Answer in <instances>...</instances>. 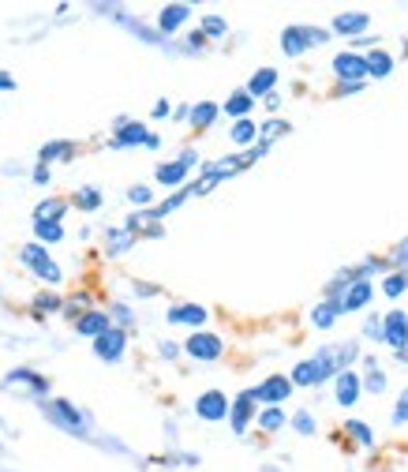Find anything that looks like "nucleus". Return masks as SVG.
<instances>
[{"instance_id": "nucleus-43", "label": "nucleus", "mask_w": 408, "mask_h": 472, "mask_svg": "<svg viewBox=\"0 0 408 472\" xmlns=\"http://www.w3.org/2000/svg\"><path fill=\"white\" fill-rule=\"evenodd\" d=\"M11 86H16V79H11L8 72H0V90H11Z\"/></svg>"}, {"instance_id": "nucleus-31", "label": "nucleus", "mask_w": 408, "mask_h": 472, "mask_svg": "<svg viewBox=\"0 0 408 472\" xmlns=\"http://www.w3.org/2000/svg\"><path fill=\"white\" fill-rule=\"evenodd\" d=\"M285 424V412L281 409H266V412H262V427H266V431H278Z\"/></svg>"}, {"instance_id": "nucleus-1", "label": "nucleus", "mask_w": 408, "mask_h": 472, "mask_svg": "<svg viewBox=\"0 0 408 472\" xmlns=\"http://www.w3.org/2000/svg\"><path fill=\"white\" fill-rule=\"evenodd\" d=\"M23 262H26V266H30V270L38 274V278H45V281H52V285L60 281V266L49 259V252H45V247L26 244V247H23Z\"/></svg>"}, {"instance_id": "nucleus-27", "label": "nucleus", "mask_w": 408, "mask_h": 472, "mask_svg": "<svg viewBox=\"0 0 408 472\" xmlns=\"http://www.w3.org/2000/svg\"><path fill=\"white\" fill-rule=\"evenodd\" d=\"M363 64H367V72H375V75H386L390 72V57H386V52H371Z\"/></svg>"}, {"instance_id": "nucleus-5", "label": "nucleus", "mask_w": 408, "mask_h": 472, "mask_svg": "<svg viewBox=\"0 0 408 472\" xmlns=\"http://www.w3.org/2000/svg\"><path fill=\"white\" fill-rule=\"evenodd\" d=\"M195 409H199L203 420H221V416L229 412V401H225V393L210 390V393H203V398H199V405H195Z\"/></svg>"}, {"instance_id": "nucleus-23", "label": "nucleus", "mask_w": 408, "mask_h": 472, "mask_svg": "<svg viewBox=\"0 0 408 472\" xmlns=\"http://www.w3.org/2000/svg\"><path fill=\"white\" fill-rule=\"evenodd\" d=\"M38 236H42L45 244H57L64 236V229H60V221H38Z\"/></svg>"}, {"instance_id": "nucleus-12", "label": "nucleus", "mask_w": 408, "mask_h": 472, "mask_svg": "<svg viewBox=\"0 0 408 472\" xmlns=\"http://www.w3.org/2000/svg\"><path fill=\"white\" fill-rule=\"evenodd\" d=\"M150 135H147V128L142 124H128V120H120V135L113 139V147H135V142H147Z\"/></svg>"}, {"instance_id": "nucleus-35", "label": "nucleus", "mask_w": 408, "mask_h": 472, "mask_svg": "<svg viewBox=\"0 0 408 472\" xmlns=\"http://www.w3.org/2000/svg\"><path fill=\"white\" fill-rule=\"evenodd\" d=\"M367 390L382 393V390H386V375H382V371H371V375H367Z\"/></svg>"}, {"instance_id": "nucleus-42", "label": "nucleus", "mask_w": 408, "mask_h": 472, "mask_svg": "<svg viewBox=\"0 0 408 472\" xmlns=\"http://www.w3.org/2000/svg\"><path fill=\"white\" fill-rule=\"evenodd\" d=\"M79 308H86V296H75V300H72V304H68V315H75Z\"/></svg>"}, {"instance_id": "nucleus-2", "label": "nucleus", "mask_w": 408, "mask_h": 472, "mask_svg": "<svg viewBox=\"0 0 408 472\" xmlns=\"http://www.w3.org/2000/svg\"><path fill=\"white\" fill-rule=\"evenodd\" d=\"M45 416L52 420V424H60L64 431H72V435H83V427H86V420L79 416L68 401H49L45 405Z\"/></svg>"}, {"instance_id": "nucleus-18", "label": "nucleus", "mask_w": 408, "mask_h": 472, "mask_svg": "<svg viewBox=\"0 0 408 472\" xmlns=\"http://www.w3.org/2000/svg\"><path fill=\"white\" fill-rule=\"evenodd\" d=\"M367 300H371V285H363V281H360V285H352V293H348L345 300H341L337 308H341V311H352V308L367 304Z\"/></svg>"}, {"instance_id": "nucleus-26", "label": "nucleus", "mask_w": 408, "mask_h": 472, "mask_svg": "<svg viewBox=\"0 0 408 472\" xmlns=\"http://www.w3.org/2000/svg\"><path fill=\"white\" fill-rule=\"evenodd\" d=\"M293 378L300 386H311V383H319V378H314V364L311 360H304V364H296V371H293Z\"/></svg>"}, {"instance_id": "nucleus-40", "label": "nucleus", "mask_w": 408, "mask_h": 472, "mask_svg": "<svg viewBox=\"0 0 408 472\" xmlns=\"http://www.w3.org/2000/svg\"><path fill=\"white\" fill-rule=\"evenodd\" d=\"M296 431H304V435H307V431H314V420H311L307 412H300V416H296Z\"/></svg>"}, {"instance_id": "nucleus-28", "label": "nucleus", "mask_w": 408, "mask_h": 472, "mask_svg": "<svg viewBox=\"0 0 408 472\" xmlns=\"http://www.w3.org/2000/svg\"><path fill=\"white\" fill-rule=\"evenodd\" d=\"M251 139H255V124L251 120H240L232 128V142H240V147H244V142H251Z\"/></svg>"}, {"instance_id": "nucleus-17", "label": "nucleus", "mask_w": 408, "mask_h": 472, "mask_svg": "<svg viewBox=\"0 0 408 472\" xmlns=\"http://www.w3.org/2000/svg\"><path fill=\"white\" fill-rule=\"evenodd\" d=\"M8 383H11V386L23 383V386H30L34 393H45V390H49V383H45L42 375H34V371H11V375H8Z\"/></svg>"}, {"instance_id": "nucleus-15", "label": "nucleus", "mask_w": 408, "mask_h": 472, "mask_svg": "<svg viewBox=\"0 0 408 472\" xmlns=\"http://www.w3.org/2000/svg\"><path fill=\"white\" fill-rule=\"evenodd\" d=\"M356 393H360L356 375H352V371H341V375H337V401H341V405H352V401H356Z\"/></svg>"}, {"instance_id": "nucleus-37", "label": "nucleus", "mask_w": 408, "mask_h": 472, "mask_svg": "<svg viewBox=\"0 0 408 472\" xmlns=\"http://www.w3.org/2000/svg\"><path fill=\"white\" fill-rule=\"evenodd\" d=\"M128 244H131V236H128V232H124V236H120V232H113V236H109V252H120V247H128Z\"/></svg>"}, {"instance_id": "nucleus-14", "label": "nucleus", "mask_w": 408, "mask_h": 472, "mask_svg": "<svg viewBox=\"0 0 408 472\" xmlns=\"http://www.w3.org/2000/svg\"><path fill=\"white\" fill-rule=\"evenodd\" d=\"M273 79H278V72H273V68H262V72H255V75H251V83H247V90H244V94H247V98L255 101L259 94H266V90L273 86Z\"/></svg>"}, {"instance_id": "nucleus-16", "label": "nucleus", "mask_w": 408, "mask_h": 472, "mask_svg": "<svg viewBox=\"0 0 408 472\" xmlns=\"http://www.w3.org/2000/svg\"><path fill=\"white\" fill-rule=\"evenodd\" d=\"M183 19H188V4H169V8L162 11V19H157V26H162L165 34H173Z\"/></svg>"}, {"instance_id": "nucleus-9", "label": "nucleus", "mask_w": 408, "mask_h": 472, "mask_svg": "<svg viewBox=\"0 0 408 472\" xmlns=\"http://www.w3.org/2000/svg\"><path fill=\"white\" fill-rule=\"evenodd\" d=\"M75 330H79V334H86V337H98V334L109 330V319H105L101 311H86V315H79Z\"/></svg>"}, {"instance_id": "nucleus-34", "label": "nucleus", "mask_w": 408, "mask_h": 472, "mask_svg": "<svg viewBox=\"0 0 408 472\" xmlns=\"http://www.w3.org/2000/svg\"><path fill=\"white\" fill-rule=\"evenodd\" d=\"M128 199H131V203H139V206H147V203H150V188H142V184H139V188H131V191H128Z\"/></svg>"}, {"instance_id": "nucleus-25", "label": "nucleus", "mask_w": 408, "mask_h": 472, "mask_svg": "<svg viewBox=\"0 0 408 472\" xmlns=\"http://www.w3.org/2000/svg\"><path fill=\"white\" fill-rule=\"evenodd\" d=\"M64 214V203H42L34 210V221H57Z\"/></svg>"}, {"instance_id": "nucleus-3", "label": "nucleus", "mask_w": 408, "mask_h": 472, "mask_svg": "<svg viewBox=\"0 0 408 472\" xmlns=\"http://www.w3.org/2000/svg\"><path fill=\"white\" fill-rule=\"evenodd\" d=\"M94 352H98L101 360H120V352H124V334L109 326L105 334L94 337Z\"/></svg>"}, {"instance_id": "nucleus-36", "label": "nucleus", "mask_w": 408, "mask_h": 472, "mask_svg": "<svg viewBox=\"0 0 408 472\" xmlns=\"http://www.w3.org/2000/svg\"><path fill=\"white\" fill-rule=\"evenodd\" d=\"M345 427H348V431H352V435H356L360 442H371V431H367L363 424H356V420H348V424H345Z\"/></svg>"}, {"instance_id": "nucleus-7", "label": "nucleus", "mask_w": 408, "mask_h": 472, "mask_svg": "<svg viewBox=\"0 0 408 472\" xmlns=\"http://www.w3.org/2000/svg\"><path fill=\"white\" fill-rule=\"evenodd\" d=\"M386 341L393 349H401L404 352V341H408V319L401 311H393V315H386Z\"/></svg>"}, {"instance_id": "nucleus-6", "label": "nucleus", "mask_w": 408, "mask_h": 472, "mask_svg": "<svg viewBox=\"0 0 408 472\" xmlns=\"http://www.w3.org/2000/svg\"><path fill=\"white\" fill-rule=\"evenodd\" d=\"M322 30H300V26H293V30H285V38H281V42H285V52H293V57H296V52H304V45L307 42H322Z\"/></svg>"}, {"instance_id": "nucleus-4", "label": "nucleus", "mask_w": 408, "mask_h": 472, "mask_svg": "<svg viewBox=\"0 0 408 472\" xmlns=\"http://www.w3.org/2000/svg\"><path fill=\"white\" fill-rule=\"evenodd\" d=\"M183 349H188L195 360H217V356H221V341H217L214 334H195Z\"/></svg>"}, {"instance_id": "nucleus-32", "label": "nucleus", "mask_w": 408, "mask_h": 472, "mask_svg": "<svg viewBox=\"0 0 408 472\" xmlns=\"http://www.w3.org/2000/svg\"><path fill=\"white\" fill-rule=\"evenodd\" d=\"M408 288V274H393V278H386V293L390 296H401Z\"/></svg>"}, {"instance_id": "nucleus-10", "label": "nucleus", "mask_w": 408, "mask_h": 472, "mask_svg": "<svg viewBox=\"0 0 408 472\" xmlns=\"http://www.w3.org/2000/svg\"><path fill=\"white\" fill-rule=\"evenodd\" d=\"M288 390H293V386H288L285 378H270V383H262L259 390H251V398L255 401H285Z\"/></svg>"}, {"instance_id": "nucleus-33", "label": "nucleus", "mask_w": 408, "mask_h": 472, "mask_svg": "<svg viewBox=\"0 0 408 472\" xmlns=\"http://www.w3.org/2000/svg\"><path fill=\"white\" fill-rule=\"evenodd\" d=\"M203 30H206V34H214V38H221V34H225V19H217V16H210V19L203 23Z\"/></svg>"}, {"instance_id": "nucleus-8", "label": "nucleus", "mask_w": 408, "mask_h": 472, "mask_svg": "<svg viewBox=\"0 0 408 472\" xmlns=\"http://www.w3.org/2000/svg\"><path fill=\"white\" fill-rule=\"evenodd\" d=\"M251 405H255L251 390H244L240 398H236V405H232V431H236V435H244V431H247V420H251Z\"/></svg>"}, {"instance_id": "nucleus-22", "label": "nucleus", "mask_w": 408, "mask_h": 472, "mask_svg": "<svg viewBox=\"0 0 408 472\" xmlns=\"http://www.w3.org/2000/svg\"><path fill=\"white\" fill-rule=\"evenodd\" d=\"M183 173H188V169H183L180 162H169V165L157 169V180H162V184H180V180H183Z\"/></svg>"}, {"instance_id": "nucleus-11", "label": "nucleus", "mask_w": 408, "mask_h": 472, "mask_svg": "<svg viewBox=\"0 0 408 472\" xmlns=\"http://www.w3.org/2000/svg\"><path fill=\"white\" fill-rule=\"evenodd\" d=\"M169 322H188V326H203L206 322V308L199 304H180L169 311Z\"/></svg>"}, {"instance_id": "nucleus-39", "label": "nucleus", "mask_w": 408, "mask_h": 472, "mask_svg": "<svg viewBox=\"0 0 408 472\" xmlns=\"http://www.w3.org/2000/svg\"><path fill=\"white\" fill-rule=\"evenodd\" d=\"M52 308H60V300H57V296H49V293H45V296H38V311H52Z\"/></svg>"}, {"instance_id": "nucleus-38", "label": "nucleus", "mask_w": 408, "mask_h": 472, "mask_svg": "<svg viewBox=\"0 0 408 472\" xmlns=\"http://www.w3.org/2000/svg\"><path fill=\"white\" fill-rule=\"evenodd\" d=\"M393 420H397V424H404V420H408V390L401 393V401H397V412H393Z\"/></svg>"}, {"instance_id": "nucleus-29", "label": "nucleus", "mask_w": 408, "mask_h": 472, "mask_svg": "<svg viewBox=\"0 0 408 472\" xmlns=\"http://www.w3.org/2000/svg\"><path fill=\"white\" fill-rule=\"evenodd\" d=\"M72 154V142H49L42 147V162H52V157H68Z\"/></svg>"}, {"instance_id": "nucleus-24", "label": "nucleus", "mask_w": 408, "mask_h": 472, "mask_svg": "<svg viewBox=\"0 0 408 472\" xmlns=\"http://www.w3.org/2000/svg\"><path fill=\"white\" fill-rule=\"evenodd\" d=\"M75 203L83 206V210H98L101 206V191L98 188H83V191L75 195Z\"/></svg>"}, {"instance_id": "nucleus-30", "label": "nucleus", "mask_w": 408, "mask_h": 472, "mask_svg": "<svg viewBox=\"0 0 408 472\" xmlns=\"http://www.w3.org/2000/svg\"><path fill=\"white\" fill-rule=\"evenodd\" d=\"M337 311H341V308H337V300H334V304H322L319 311H314V326H330Z\"/></svg>"}, {"instance_id": "nucleus-41", "label": "nucleus", "mask_w": 408, "mask_h": 472, "mask_svg": "<svg viewBox=\"0 0 408 472\" xmlns=\"http://www.w3.org/2000/svg\"><path fill=\"white\" fill-rule=\"evenodd\" d=\"M281 131H288V124H281V120H270L266 128H262V135H281Z\"/></svg>"}, {"instance_id": "nucleus-20", "label": "nucleus", "mask_w": 408, "mask_h": 472, "mask_svg": "<svg viewBox=\"0 0 408 472\" xmlns=\"http://www.w3.org/2000/svg\"><path fill=\"white\" fill-rule=\"evenodd\" d=\"M334 30H341V34H360V30H367V16H341L334 23Z\"/></svg>"}, {"instance_id": "nucleus-21", "label": "nucleus", "mask_w": 408, "mask_h": 472, "mask_svg": "<svg viewBox=\"0 0 408 472\" xmlns=\"http://www.w3.org/2000/svg\"><path fill=\"white\" fill-rule=\"evenodd\" d=\"M251 105H255V101H251V98H247V94H244V90H236V94H232V98L225 101V113H229V116H244L247 109H251Z\"/></svg>"}, {"instance_id": "nucleus-19", "label": "nucleus", "mask_w": 408, "mask_h": 472, "mask_svg": "<svg viewBox=\"0 0 408 472\" xmlns=\"http://www.w3.org/2000/svg\"><path fill=\"white\" fill-rule=\"evenodd\" d=\"M214 116H217V105L214 101H203V105H195V109H191V124L195 128H206V124H214Z\"/></svg>"}, {"instance_id": "nucleus-13", "label": "nucleus", "mask_w": 408, "mask_h": 472, "mask_svg": "<svg viewBox=\"0 0 408 472\" xmlns=\"http://www.w3.org/2000/svg\"><path fill=\"white\" fill-rule=\"evenodd\" d=\"M334 68H337V75H345V79H363V75H367V64H363L360 57H352V52L337 57Z\"/></svg>"}]
</instances>
